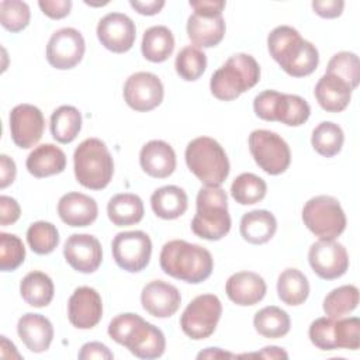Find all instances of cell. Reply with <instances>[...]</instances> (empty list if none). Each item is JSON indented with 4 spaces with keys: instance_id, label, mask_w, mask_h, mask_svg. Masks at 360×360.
Returning a JSON list of instances; mask_svg holds the SVG:
<instances>
[{
    "instance_id": "31",
    "label": "cell",
    "mask_w": 360,
    "mask_h": 360,
    "mask_svg": "<svg viewBox=\"0 0 360 360\" xmlns=\"http://www.w3.org/2000/svg\"><path fill=\"white\" fill-rule=\"evenodd\" d=\"M20 294L28 305L44 308L51 304L55 294V285L48 274L42 271H30L20 283Z\"/></svg>"
},
{
    "instance_id": "52",
    "label": "cell",
    "mask_w": 360,
    "mask_h": 360,
    "mask_svg": "<svg viewBox=\"0 0 360 360\" xmlns=\"http://www.w3.org/2000/svg\"><path fill=\"white\" fill-rule=\"evenodd\" d=\"M190 6L194 8V13L204 15H219L225 8V1H214V0H198L190 1Z\"/></svg>"
},
{
    "instance_id": "15",
    "label": "cell",
    "mask_w": 360,
    "mask_h": 360,
    "mask_svg": "<svg viewBox=\"0 0 360 360\" xmlns=\"http://www.w3.org/2000/svg\"><path fill=\"white\" fill-rule=\"evenodd\" d=\"M8 121L11 139L18 148H32L42 138L45 118L38 107L32 104H18L10 111Z\"/></svg>"
},
{
    "instance_id": "3",
    "label": "cell",
    "mask_w": 360,
    "mask_h": 360,
    "mask_svg": "<svg viewBox=\"0 0 360 360\" xmlns=\"http://www.w3.org/2000/svg\"><path fill=\"white\" fill-rule=\"evenodd\" d=\"M110 338L125 346L135 357L158 359L165 353L166 339L163 332L132 312L120 314L108 325Z\"/></svg>"
},
{
    "instance_id": "55",
    "label": "cell",
    "mask_w": 360,
    "mask_h": 360,
    "mask_svg": "<svg viewBox=\"0 0 360 360\" xmlns=\"http://www.w3.org/2000/svg\"><path fill=\"white\" fill-rule=\"evenodd\" d=\"M224 357H233V354L222 352L219 347H208L207 350L197 354V359H224Z\"/></svg>"
},
{
    "instance_id": "54",
    "label": "cell",
    "mask_w": 360,
    "mask_h": 360,
    "mask_svg": "<svg viewBox=\"0 0 360 360\" xmlns=\"http://www.w3.org/2000/svg\"><path fill=\"white\" fill-rule=\"evenodd\" d=\"M240 357H262V359H288V354L277 346H266L260 353L243 354Z\"/></svg>"
},
{
    "instance_id": "34",
    "label": "cell",
    "mask_w": 360,
    "mask_h": 360,
    "mask_svg": "<svg viewBox=\"0 0 360 360\" xmlns=\"http://www.w3.org/2000/svg\"><path fill=\"white\" fill-rule=\"evenodd\" d=\"M253 326L263 338L278 339L290 332L291 321L284 309L276 305H269L255 314Z\"/></svg>"
},
{
    "instance_id": "8",
    "label": "cell",
    "mask_w": 360,
    "mask_h": 360,
    "mask_svg": "<svg viewBox=\"0 0 360 360\" xmlns=\"http://www.w3.org/2000/svg\"><path fill=\"white\" fill-rule=\"evenodd\" d=\"M304 225L319 239H336L346 229V215L332 195H315L302 208Z\"/></svg>"
},
{
    "instance_id": "23",
    "label": "cell",
    "mask_w": 360,
    "mask_h": 360,
    "mask_svg": "<svg viewBox=\"0 0 360 360\" xmlns=\"http://www.w3.org/2000/svg\"><path fill=\"white\" fill-rule=\"evenodd\" d=\"M17 333L30 352L42 353L52 343L53 326L46 316L28 312L18 319Z\"/></svg>"
},
{
    "instance_id": "13",
    "label": "cell",
    "mask_w": 360,
    "mask_h": 360,
    "mask_svg": "<svg viewBox=\"0 0 360 360\" xmlns=\"http://www.w3.org/2000/svg\"><path fill=\"white\" fill-rule=\"evenodd\" d=\"M84 38L76 28L65 27L55 31L46 45L48 63L59 70L75 68L84 55Z\"/></svg>"
},
{
    "instance_id": "12",
    "label": "cell",
    "mask_w": 360,
    "mask_h": 360,
    "mask_svg": "<svg viewBox=\"0 0 360 360\" xmlns=\"http://www.w3.org/2000/svg\"><path fill=\"white\" fill-rule=\"evenodd\" d=\"M308 262L314 273L323 280L342 277L349 269L346 248L335 239H319L308 250Z\"/></svg>"
},
{
    "instance_id": "7",
    "label": "cell",
    "mask_w": 360,
    "mask_h": 360,
    "mask_svg": "<svg viewBox=\"0 0 360 360\" xmlns=\"http://www.w3.org/2000/svg\"><path fill=\"white\" fill-rule=\"evenodd\" d=\"M184 159L188 170L205 186H221L229 174V160L224 148L210 136L188 142Z\"/></svg>"
},
{
    "instance_id": "45",
    "label": "cell",
    "mask_w": 360,
    "mask_h": 360,
    "mask_svg": "<svg viewBox=\"0 0 360 360\" xmlns=\"http://www.w3.org/2000/svg\"><path fill=\"white\" fill-rule=\"evenodd\" d=\"M335 319L322 316L315 319L308 329L309 340L321 350H336L335 343Z\"/></svg>"
},
{
    "instance_id": "40",
    "label": "cell",
    "mask_w": 360,
    "mask_h": 360,
    "mask_svg": "<svg viewBox=\"0 0 360 360\" xmlns=\"http://www.w3.org/2000/svg\"><path fill=\"white\" fill-rule=\"evenodd\" d=\"M326 73L338 76L354 90L360 79L359 56L354 52H349V51H342L335 53L328 62Z\"/></svg>"
},
{
    "instance_id": "27",
    "label": "cell",
    "mask_w": 360,
    "mask_h": 360,
    "mask_svg": "<svg viewBox=\"0 0 360 360\" xmlns=\"http://www.w3.org/2000/svg\"><path fill=\"white\" fill-rule=\"evenodd\" d=\"M240 236L252 245L269 242L277 231V219L267 210H253L242 215L239 224Z\"/></svg>"
},
{
    "instance_id": "11",
    "label": "cell",
    "mask_w": 360,
    "mask_h": 360,
    "mask_svg": "<svg viewBox=\"0 0 360 360\" xmlns=\"http://www.w3.org/2000/svg\"><path fill=\"white\" fill-rule=\"evenodd\" d=\"M111 252L118 267L129 273H138L149 264L152 240L143 231L120 232L112 239Z\"/></svg>"
},
{
    "instance_id": "46",
    "label": "cell",
    "mask_w": 360,
    "mask_h": 360,
    "mask_svg": "<svg viewBox=\"0 0 360 360\" xmlns=\"http://www.w3.org/2000/svg\"><path fill=\"white\" fill-rule=\"evenodd\" d=\"M283 93L276 90H264L259 93L253 100L255 114L264 121H277Z\"/></svg>"
},
{
    "instance_id": "38",
    "label": "cell",
    "mask_w": 360,
    "mask_h": 360,
    "mask_svg": "<svg viewBox=\"0 0 360 360\" xmlns=\"http://www.w3.org/2000/svg\"><path fill=\"white\" fill-rule=\"evenodd\" d=\"M174 68L177 75L186 82H194L202 76L207 68V56L205 53L194 46L187 45L181 48L176 56Z\"/></svg>"
},
{
    "instance_id": "53",
    "label": "cell",
    "mask_w": 360,
    "mask_h": 360,
    "mask_svg": "<svg viewBox=\"0 0 360 360\" xmlns=\"http://www.w3.org/2000/svg\"><path fill=\"white\" fill-rule=\"evenodd\" d=\"M129 4L132 8H135L142 15H155L163 8L165 1L163 0H149V1L131 0Z\"/></svg>"
},
{
    "instance_id": "42",
    "label": "cell",
    "mask_w": 360,
    "mask_h": 360,
    "mask_svg": "<svg viewBox=\"0 0 360 360\" xmlns=\"http://www.w3.org/2000/svg\"><path fill=\"white\" fill-rule=\"evenodd\" d=\"M311 107L309 104L297 94L283 93L281 107L278 112V122L288 127H300L309 118Z\"/></svg>"
},
{
    "instance_id": "32",
    "label": "cell",
    "mask_w": 360,
    "mask_h": 360,
    "mask_svg": "<svg viewBox=\"0 0 360 360\" xmlns=\"http://www.w3.org/2000/svg\"><path fill=\"white\" fill-rule=\"evenodd\" d=\"M278 298L291 307L301 305L309 295V283L307 276L298 269H285L277 278Z\"/></svg>"
},
{
    "instance_id": "41",
    "label": "cell",
    "mask_w": 360,
    "mask_h": 360,
    "mask_svg": "<svg viewBox=\"0 0 360 360\" xmlns=\"http://www.w3.org/2000/svg\"><path fill=\"white\" fill-rule=\"evenodd\" d=\"M31 20V11L25 1L3 0L0 1V22L10 32L22 31Z\"/></svg>"
},
{
    "instance_id": "10",
    "label": "cell",
    "mask_w": 360,
    "mask_h": 360,
    "mask_svg": "<svg viewBox=\"0 0 360 360\" xmlns=\"http://www.w3.org/2000/svg\"><path fill=\"white\" fill-rule=\"evenodd\" d=\"M222 304L214 294H201L191 300L180 316V328L193 340L210 338L218 325Z\"/></svg>"
},
{
    "instance_id": "24",
    "label": "cell",
    "mask_w": 360,
    "mask_h": 360,
    "mask_svg": "<svg viewBox=\"0 0 360 360\" xmlns=\"http://www.w3.org/2000/svg\"><path fill=\"white\" fill-rule=\"evenodd\" d=\"M187 35L197 48L217 46L225 35V20L219 15L193 13L187 20Z\"/></svg>"
},
{
    "instance_id": "30",
    "label": "cell",
    "mask_w": 360,
    "mask_h": 360,
    "mask_svg": "<svg viewBox=\"0 0 360 360\" xmlns=\"http://www.w3.org/2000/svg\"><path fill=\"white\" fill-rule=\"evenodd\" d=\"M141 51L149 62L160 63L169 59L174 51V37L165 25H153L143 32Z\"/></svg>"
},
{
    "instance_id": "4",
    "label": "cell",
    "mask_w": 360,
    "mask_h": 360,
    "mask_svg": "<svg viewBox=\"0 0 360 360\" xmlns=\"http://www.w3.org/2000/svg\"><path fill=\"white\" fill-rule=\"evenodd\" d=\"M197 212L191 221V231L207 240H219L231 231L228 197L221 186L200 188L195 200Z\"/></svg>"
},
{
    "instance_id": "28",
    "label": "cell",
    "mask_w": 360,
    "mask_h": 360,
    "mask_svg": "<svg viewBox=\"0 0 360 360\" xmlns=\"http://www.w3.org/2000/svg\"><path fill=\"white\" fill-rule=\"evenodd\" d=\"M150 207L156 217L162 219H176L181 217L188 207V198L179 186H163L150 195Z\"/></svg>"
},
{
    "instance_id": "43",
    "label": "cell",
    "mask_w": 360,
    "mask_h": 360,
    "mask_svg": "<svg viewBox=\"0 0 360 360\" xmlns=\"http://www.w3.org/2000/svg\"><path fill=\"white\" fill-rule=\"evenodd\" d=\"M25 259V248L22 240L13 233H0V269L1 271H13L18 269Z\"/></svg>"
},
{
    "instance_id": "50",
    "label": "cell",
    "mask_w": 360,
    "mask_h": 360,
    "mask_svg": "<svg viewBox=\"0 0 360 360\" xmlns=\"http://www.w3.org/2000/svg\"><path fill=\"white\" fill-rule=\"evenodd\" d=\"M345 7V1L342 0H314L312 8L314 11L323 18H336L342 14Z\"/></svg>"
},
{
    "instance_id": "35",
    "label": "cell",
    "mask_w": 360,
    "mask_h": 360,
    "mask_svg": "<svg viewBox=\"0 0 360 360\" xmlns=\"http://www.w3.org/2000/svg\"><path fill=\"white\" fill-rule=\"evenodd\" d=\"M343 142V129L332 121H323L318 124L311 135V143L314 150L325 158H332L338 155L342 150Z\"/></svg>"
},
{
    "instance_id": "37",
    "label": "cell",
    "mask_w": 360,
    "mask_h": 360,
    "mask_svg": "<svg viewBox=\"0 0 360 360\" xmlns=\"http://www.w3.org/2000/svg\"><path fill=\"white\" fill-rule=\"evenodd\" d=\"M266 193H267L266 181L253 173L239 174L232 181V186H231V195L240 205L256 204L266 197Z\"/></svg>"
},
{
    "instance_id": "39",
    "label": "cell",
    "mask_w": 360,
    "mask_h": 360,
    "mask_svg": "<svg viewBox=\"0 0 360 360\" xmlns=\"http://www.w3.org/2000/svg\"><path fill=\"white\" fill-rule=\"evenodd\" d=\"M27 242L34 253L49 255L59 243V232L53 224L37 221L27 229Z\"/></svg>"
},
{
    "instance_id": "44",
    "label": "cell",
    "mask_w": 360,
    "mask_h": 360,
    "mask_svg": "<svg viewBox=\"0 0 360 360\" xmlns=\"http://www.w3.org/2000/svg\"><path fill=\"white\" fill-rule=\"evenodd\" d=\"M336 349L357 350L360 346V319L357 316L335 319Z\"/></svg>"
},
{
    "instance_id": "5",
    "label": "cell",
    "mask_w": 360,
    "mask_h": 360,
    "mask_svg": "<svg viewBox=\"0 0 360 360\" xmlns=\"http://www.w3.org/2000/svg\"><path fill=\"white\" fill-rule=\"evenodd\" d=\"M259 80L260 66L257 60L248 53H235L212 73L210 90L218 100L232 101L256 86Z\"/></svg>"
},
{
    "instance_id": "26",
    "label": "cell",
    "mask_w": 360,
    "mask_h": 360,
    "mask_svg": "<svg viewBox=\"0 0 360 360\" xmlns=\"http://www.w3.org/2000/svg\"><path fill=\"white\" fill-rule=\"evenodd\" d=\"M25 167L37 179L59 174L66 167V155L53 143H42L30 152Z\"/></svg>"
},
{
    "instance_id": "48",
    "label": "cell",
    "mask_w": 360,
    "mask_h": 360,
    "mask_svg": "<svg viewBox=\"0 0 360 360\" xmlns=\"http://www.w3.org/2000/svg\"><path fill=\"white\" fill-rule=\"evenodd\" d=\"M38 6L42 10V13L49 18L60 20L69 15L72 8V1L70 0H39Z\"/></svg>"
},
{
    "instance_id": "29",
    "label": "cell",
    "mask_w": 360,
    "mask_h": 360,
    "mask_svg": "<svg viewBox=\"0 0 360 360\" xmlns=\"http://www.w3.org/2000/svg\"><path fill=\"white\" fill-rule=\"evenodd\" d=\"M145 210L141 197L132 193L115 194L107 204V215L115 226H129L141 222Z\"/></svg>"
},
{
    "instance_id": "33",
    "label": "cell",
    "mask_w": 360,
    "mask_h": 360,
    "mask_svg": "<svg viewBox=\"0 0 360 360\" xmlns=\"http://www.w3.org/2000/svg\"><path fill=\"white\" fill-rule=\"evenodd\" d=\"M51 134L59 143H70L82 129V114L73 105H60L51 115Z\"/></svg>"
},
{
    "instance_id": "14",
    "label": "cell",
    "mask_w": 360,
    "mask_h": 360,
    "mask_svg": "<svg viewBox=\"0 0 360 360\" xmlns=\"http://www.w3.org/2000/svg\"><path fill=\"white\" fill-rule=\"evenodd\" d=\"M165 89L160 79L150 72H136L124 84V100L135 111L146 112L163 101Z\"/></svg>"
},
{
    "instance_id": "36",
    "label": "cell",
    "mask_w": 360,
    "mask_h": 360,
    "mask_svg": "<svg viewBox=\"0 0 360 360\" xmlns=\"http://www.w3.org/2000/svg\"><path fill=\"white\" fill-rule=\"evenodd\" d=\"M359 304V288L353 284L333 288L323 298V311L329 318H343L353 312Z\"/></svg>"
},
{
    "instance_id": "47",
    "label": "cell",
    "mask_w": 360,
    "mask_h": 360,
    "mask_svg": "<svg viewBox=\"0 0 360 360\" xmlns=\"http://www.w3.org/2000/svg\"><path fill=\"white\" fill-rule=\"evenodd\" d=\"M21 208L18 202L8 195H0V225L8 226L18 221Z\"/></svg>"
},
{
    "instance_id": "6",
    "label": "cell",
    "mask_w": 360,
    "mask_h": 360,
    "mask_svg": "<svg viewBox=\"0 0 360 360\" xmlns=\"http://www.w3.org/2000/svg\"><path fill=\"white\" fill-rule=\"evenodd\" d=\"M73 170L79 184L90 190H103L112 179L114 160L101 139L87 138L75 149Z\"/></svg>"
},
{
    "instance_id": "2",
    "label": "cell",
    "mask_w": 360,
    "mask_h": 360,
    "mask_svg": "<svg viewBox=\"0 0 360 360\" xmlns=\"http://www.w3.org/2000/svg\"><path fill=\"white\" fill-rule=\"evenodd\" d=\"M159 263L165 274L190 284L205 281L214 269V259L205 248L183 239L166 242Z\"/></svg>"
},
{
    "instance_id": "49",
    "label": "cell",
    "mask_w": 360,
    "mask_h": 360,
    "mask_svg": "<svg viewBox=\"0 0 360 360\" xmlns=\"http://www.w3.org/2000/svg\"><path fill=\"white\" fill-rule=\"evenodd\" d=\"M77 357L80 360H91V359L111 360L114 357V354L105 345H103L100 342H89L82 346Z\"/></svg>"
},
{
    "instance_id": "1",
    "label": "cell",
    "mask_w": 360,
    "mask_h": 360,
    "mask_svg": "<svg viewBox=\"0 0 360 360\" xmlns=\"http://www.w3.org/2000/svg\"><path fill=\"white\" fill-rule=\"evenodd\" d=\"M270 56L292 77H304L315 72L319 63L316 46L304 39L290 25H278L267 37Z\"/></svg>"
},
{
    "instance_id": "16",
    "label": "cell",
    "mask_w": 360,
    "mask_h": 360,
    "mask_svg": "<svg viewBox=\"0 0 360 360\" xmlns=\"http://www.w3.org/2000/svg\"><path fill=\"white\" fill-rule=\"evenodd\" d=\"M96 32L101 45L114 53L129 51L136 38L135 22L122 13H108L104 15L98 21Z\"/></svg>"
},
{
    "instance_id": "20",
    "label": "cell",
    "mask_w": 360,
    "mask_h": 360,
    "mask_svg": "<svg viewBox=\"0 0 360 360\" xmlns=\"http://www.w3.org/2000/svg\"><path fill=\"white\" fill-rule=\"evenodd\" d=\"M225 291L233 304L250 307L264 298L267 285L264 278L255 271H238L226 280Z\"/></svg>"
},
{
    "instance_id": "9",
    "label": "cell",
    "mask_w": 360,
    "mask_h": 360,
    "mask_svg": "<svg viewBox=\"0 0 360 360\" xmlns=\"http://www.w3.org/2000/svg\"><path fill=\"white\" fill-rule=\"evenodd\" d=\"M248 143L256 165L267 174L277 176L288 169L291 150L278 134L269 129H255L250 132Z\"/></svg>"
},
{
    "instance_id": "17",
    "label": "cell",
    "mask_w": 360,
    "mask_h": 360,
    "mask_svg": "<svg viewBox=\"0 0 360 360\" xmlns=\"http://www.w3.org/2000/svg\"><path fill=\"white\" fill-rule=\"evenodd\" d=\"M63 256L68 264L79 273H94L103 262L100 240L89 233L70 235L63 246Z\"/></svg>"
},
{
    "instance_id": "25",
    "label": "cell",
    "mask_w": 360,
    "mask_h": 360,
    "mask_svg": "<svg viewBox=\"0 0 360 360\" xmlns=\"http://www.w3.org/2000/svg\"><path fill=\"white\" fill-rule=\"evenodd\" d=\"M353 89L335 75L325 73L315 84L314 94L318 104L328 112L343 111L352 98Z\"/></svg>"
},
{
    "instance_id": "22",
    "label": "cell",
    "mask_w": 360,
    "mask_h": 360,
    "mask_svg": "<svg viewBox=\"0 0 360 360\" xmlns=\"http://www.w3.org/2000/svg\"><path fill=\"white\" fill-rule=\"evenodd\" d=\"M139 165L142 170L150 177H169L176 169L174 149L165 141H149L142 146L139 152Z\"/></svg>"
},
{
    "instance_id": "51",
    "label": "cell",
    "mask_w": 360,
    "mask_h": 360,
    "mask_svg": "<svg viewBox=\"0 0 360 360\" xmlns=\"http://www.w3.org/2000/svg\"><path fill=\"white\" fill-rule=\"evenodd\" d=\"M15 162L7 155H0V188H6L15 180Z\"/></svg>"
},
{
    "instance_id": "18",
    "label": "cell",
    "mask_w": 360,
    "mask_h": 360,
    "mask_svg": "<svg viewBox=\"0 0 360 360\" xmlns=\"http://www.w3.org/2000/svg\"><path fill=\"white\" fill-rule=\"evenodd\" d=\"M103 316V301L97 290L77 287L68 301L69 322L77 329L94 328Z\"/></svg>"
},
{
    "instance_id": "21",
    "label": "cell",
    "mask_w": 360,
    "mask_h": 360,
    "mask_svg": "<svg viewBox=\"0 0 360 360\" xmlns=\"http://www.w3.org/2000/svg\"><path fill=\"white\" fill-rule=\"evenodd\" d=\"M59 218L69 226H89L98 215V207L93 197L70 191L58 201Z\"/></svg>"
},
{
    "instance_id": "19",
    "label": "cell",
    "mask_w": 360,
    "mask_h": 360,
    "mask_svg": "<svg viewBox=\"0 0 360 360\" xmlns=\"http://www.w3.org/2000/svg\"><path fill=\"white\" fill-rule=\"evenodd\" d=\"M141 304L155 318H170L180 308L181 295L173 284L163 280H153L142 288Z\"/></svg>"
}]
</instances>
